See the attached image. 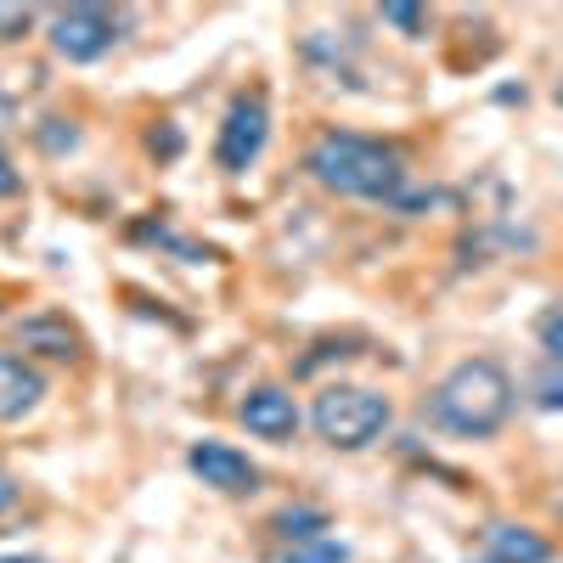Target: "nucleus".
Returning <instances> with one entry per match:
<instances>
[{
  "label": "nucleus",
  "mask_w": 563,
  "mask_h": 563,
  "mask_svg": "<svg viewBox=\"0 0 563 563\" xmlns=\"http://www.w3.org/2000/svg\"><path fill=\"white\" fill-rule=\"evenodd\" d=\"M305 169L316 175V186H327L339 198L400 203L406 192V153L378 135H355V130H321L305 153Z\"/></svg>",
  "instance_id": "1"
},
{
  "label": "nucleus",
  "mask_w": 563,
  "mask_h": 563,
  "mask_svg": "<svg viewBox=\"0 0 563 563\" xmlns=\"http://www.w3.org/2000/svg\"><path fill=\"white\" fill-rule=\"evenodd\" d=\"M429 417H434V429H445L456 440H490V434H501L507 417H512V378H507V366L490 361V355L456 361L445 378L434 384V395H429Z\"/></svg>",
  "instance_id": "2"
},
{
  "label": "nucleus",
  "mask_w": 563,
  "mask_h": 563,
  "mask_svg": "<svg viewBox=\"0 0 563 563\" xmlns=\"http://www.w3.org/2000/svg\"><path fill=\"white\" fill-rule=\"evenodd\" d=\"M389 422H395L389 395L361 389V384H327L310 406V429L333 451H366L372 440H384Z\"/></svg>",
  "instance_id": "3"
},
{
  "label": "nucleus",
  "mask_w": 563,
  "mask_h": 563,
  "mask_svg": "<svg viewBox=\"0 0 563 563\" xmlns=\"http://www.w3.org/2000/svg\"><path fill=\"white\" fill-rule=\"evenodd\" d=\"M271 141V108H265V90H243L238 102L225 108V124H220V141H214V164L225 175H243L260 164Z\"/></svg>",
  "instance_id": "4"
},
{
  "label": "nucleus",
  "mask_w": 563,
  "mask_h": 563,
  "mask_svg": "<svg viewBox=\"0 0 563 563\" xmlns=\"http://www.w3.org/2000/svg\"><path fill=\"white\" fill-rule=\"evenodd\" d=\"M113 40H119V18L102 12V7H68V12L52 18V45H57V57H68V63L108 57Z\"/></svg>",
  "instance_id": "5"
},
{
  "label": "nucleus",
  "mask_w": 563,
  "mask_h": 563,
  "mask_svg": "<svg viewBox=\"0 0 563 563\" xmlns=\"http://www.w3.org/2000/svg\"><path fill=\"white\" fill-rule=\"evenodd\" d=\"M186 467L209 485V490H220V496H249V490H260V467L243 456V451H231V445H220V440H198L192 451H186Z\"/></svg>",
  "instance_id": "6"
},
{
  "label": "nucleus",
  "mask_w": 563,
  "mask_h": 563,
  "mask_svg": "<svg viewBox=\"0 0 563 563\" xmlns=\"http://www.w3.org/2000/svg\"><path fill=\"white\" fill-rule=\"evenodd\" d=\"M238 422L254 434V440H271V445H288L299 434V406L288 389H276V384H260L238 400Z\"/></svg>",
  "instance_id": "7"
},
{
  "label": "nucleus",
  "mask_w": 563,
  "mask_h": 563,
  "mask_svg": "<svg viewBox=\"0 0 563 563\" xmlns=\"http://www.w3.org/2000/svg\"><path fill=\"white\" fill-rule=\"evenodd\" d=\"M40 400H45V378H40V366H29L23 355H7V350H0V422L29 417Z\"/></svg>",
  "instance_id": "8"
},
{
  "label": "nucleus",
  "mask_w": 563,
  "mask_h": 563,
  "mask_svg": "<svg viewBox=\"0 0 563 563\" xmlns=\"http://www.w3.org/2000/svg\"><path fill=\"white\" fill-rule=\"evenodd\" d=\"M485 563H552V541L530 525H490L485 530Z\"/></svg>",
  "instance_id": "9"
},
{
  "label": "nucleus",
  "mask_w": 563,
  "mask_h": 563,
  "mask_svg": "<svg viewBox=\"0 0 563 563\" xmlns=\"http://www.w3.org/2000/svg\"><path fill=\"white\" fill-rule=\"evenodd\" d=\"M18 350H40V355H57V361H68V355H79V333L68 327V316H29V321H18Z\"/></svg>",
  "instance_id": "10"
},
{
  "label": "nucleus",
  "mask_w": 563,
  "mask_h": 563,
  "mask_svg": "<svg viewBox=\"0 0 563 563\" xmlns=\"http://www.w3.org/2000/svg\"><path fill=\"white\" fill-rule=\"evenodd\" d=\"M271 530L288 541V547H299V541H321L327 512H321V507H282L276 519H271Z\"/></svg>",
  "instance_id": "11"
},
{
  "label": "nucleus",
  "mask_w": 563,
  "mask_h": 563,
  "mask_svg": "<svg viewBox=\"0 0 563 563\" xmlns=\"http://www.w3.org/2000/svg\"><path fill=\"white\" fill-rule=\"evenodd\" d=\"M276 563H350V547L344 541H299V547H288Z\"/></svg>",
  "instance_id": "12"
},
{
  "label": "nucleus",
  "mask_w": 563,
  "mask_h": 563,
  "mask_svg": "<svg viewBox=\"0 0 563 563\" xmlns=\"http://www.w3.org/2000/svg\"><path fill=\"white\" fill-rule=\"evenodd\" d=\"M536 406H541V411H563V366L547 361V372L536 378Z\"/></svg>",
  "instance_id": "13"
},
{
  "label": "nucleus",
  "mask_w": 563,
  "mask_h": 563,
  "mask_svg": "<svg viewBox=\"0 0 563 563\" xmlns=\"http://www.w3.org/2000/svg\"><path fill=\"white\" fill-rule=\"evenodd\" d=\"M384 23H395V29H406V34H422V23H429V18H422V7H406V0H389V7H384Z\"/></svg>",
  "instance_id": "14"
},
{
  "label": "nucleus",
  "mask_w": 563,
  "mask_h": 563,
  "mask_svg": "<svg viewBox=\"0 0 563 563\" xmlns=\"http://www.w3.org/2000/svg\"><path fill=\"white\" fill-rule=\"evenodd\" d=\"M541 344H547L552 366H563V310H552V316L541 321Z\"/></svg>",
  "instance_id": "15"
},
{
  "label": "nucleus",
  "mask_w": 563,
  "mask_h": 563,
  "mask_svg": "<svg viewBox=\"0 0 563 563\" xmlns=\"http://www.w3.org/2000/svg\"><path fill=\"white\" fill-rule=\"evenodd\" d=\"M18 192V169H12V158L0 153V198H12Z\"/></svg>",
  "instance_id": "16"
},
{
  "label": "nucleus",
  "mask_w": 563,
  "mask_h": 563,
  "mask_svg": "<svg viewBox=\"0 0 563 563\" xmlns=\"http://www.w3.org/2000/svg\"><path fill=\"white\" fill-rule=\"evenodd\" d=\"M153 153H164V158H175V153H180V135H175V130H164V135L153 130Z\"/></svg>",
  "instance_id": "17"
},
{
  "label": "nucleus",
  "mask_w": 563,
  "mask_h": 563,
  "mask_svg": "<svg viewBox=\"0 0 563 563\" xmlns=\"http://www.w3.org/2000/svg\"><path fill=\"white\" fill-rule=\"evenodd\" d=\"M34 23V12H7L0 7V29H12V40H18V29H29Z\"/></svg>",
  "instance_id": "18"
},
{
  "label": "nucleus",
  "mask_w": 563,
  "mask_h": 563,
  "mask_svg": "<svg viewBox=\"0 0 563 563\" xmlns=\"http://www.w3.org/2000/svg\"><path fill=\"white\" fill-rule=\"evenodd\" d=\"M12 501H18V485H12V479H0V507H12Z\"/></svg>",
  "instance_id": "19"
},
{
  "label": "nucleus",
  "mask_w": 563,
  "mask_h": 563,
  "mask_svg": "<svg viewBox=\"0 0 563 563\" xmlns=\"http://www.w3.org/2000/svg\"><path fill=\"white\" fill-rule=\"evenodd\" d=\"M558 108H563V79H558Z\"/></svg>",
  "instance_id": "20"
}]
</instances>
